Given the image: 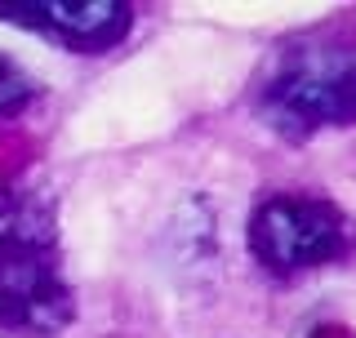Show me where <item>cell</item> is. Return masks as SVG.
<instances>
[{
  "label": "cell",
  "mask_w": 356,
  "mask_h": 338,
  "mask_svg": "<svg viewBox=\"0 0 356 338\" xmlns=\"http://www.w3.org/2000/svg\"><path fill=\"white\" fill-rule=\"evenodd\" d=\"M76 298L54 254H0V338H58Z\"/></svg>",
  "instance_id": "3"
},
{
  "label": "cell",
  "mask_w": 356,
  "mask_h": 338,
  "mask_svg": "<svg viewBox=\"0 0 356 338\" xmlns=\"http://www.w3.org/2000/svg\"><path fill=\"white\" fill-rule=\"evenodd\" d=\"M58 209L36 187H0V254H54Z\"/></svg>",
  "instance_id": "5"
},
{
  "label": "cell",
  "mask_w": 356,
  "mask_h": 338,
  "mask_svg": "<svg viewBox=\"0 0 356 338\" xmlns=\"http://www.w3.org/2000/svg\"><path fill=\"white\" fill-rule=\"evenodd\" d=\"M259 116L272 134L307 143L356 125V58L343 49H289L259 85Z\"/></svg>",
  "instance_id": "1"
},
{
  "label": "cell",
  "mask_w": 356,
  "mask_h": 338,
  "mask_svg": "<svg viewBox=\"0 0 356 338\" xmlns=\"http://www.w3.org/2000/svg\"><path fill=\"white\" fill-rule=\"evenodd\" d=\"M254 263L272 276H303L316 267H330L352 254L356 223L348 209H339L325 196H303V191H281L267 196L250 214L245 227Z\"/></svg>",
  "instance_id": "2"
},
{
  "label": "cell",
  "mask_w": 356,
  "mask_h": 338,
  "mask_svg": "<svg viewBox=\"0 0 356 338\" xmlns=\"http://www.w3.org/2000/svg\"><path fill=\"white\" fill-rule=\"evenodd\" d=\"M36 94H40V81H31V76L22 72L14 58H5V54H0V120L27 111L31 103H36Z\"/></svg>",
  "instance_id": "6"
},
{
  "label": "cell",
  "mask_w": 356,
  "mask_h": 338,
  "mask_svg": "<svg viewBox=\"0 0 356 338\" xmlns=\"http://www.w3.org/2000/svg\"><path fill=\"white\" fill-rule=\"evenodd\" d=\"M0 22L36 31L72 54H107L129 36L134 5L125 0H0Z\"/></svg>",
  "instance_id": "4"
}]
</instances>
